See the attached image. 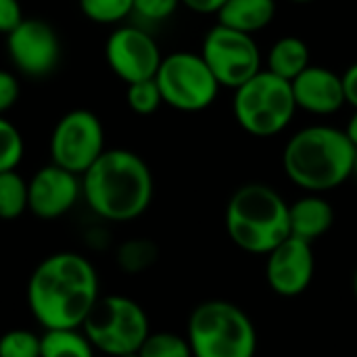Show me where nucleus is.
<instances>
[{
  "mask_svg": "<svg viewBox=\"0 0 357 357\" xmlns=\"http://www.w3.org/2000/svg\"><path fill=\"white\" fill-rule=\"evenodd\" d=\"M140 357H192L186 337L176 333H151L142 347L138 349Z\"/></svg>",
  "mask_w": 357,
  "mask_h": 357,
  "instance_id": "obj_22",
  "label": "nucleus"
},
{
  "mask_svg": "<svg viewBox=\"0 0 357 357\" xmlns=\"http://www.w3.org/2000/svg\"><path fill=\"white\" fill-rule=\"evenodd\" d=\"M121 357H140V356H138V351H136V354H126V356H121Z\"/></svg>",
  "mask_w": 357,
  "mask_h": 357,
  "instance_id": "obj_36",
  "label": "nucleus"
},
{
  "mask_svg": "<svg viewBox=\"0 0 357 357\" xmlns=\"http://www.w3.org/2000/svg\"><path fill=\"white\" fill-rule=\"evenodd\" d=\"M82 331L96 351L121 357L136 354L142 347L151 335V324L146 312L134 299L109 295L96 301L82 324Z\"/></svg>",
  "mask_w": 357,
  "mask_h": 357,
  "instance_id": "obj_7",
  "label": "nucleus"
},
{
  "mask_svg": "<svg viewBox=\"0 0 357 357\" xmlns=\"http://www.w3.org/2000/svg\"><path fill=\"white\" fill-rule=\"evenodd\" d=\"M82 195L79 176L50 163L27 182V209L40 220H56L71 211Z\"/></svg>",
  "mask_w": 357,
  "mask_h": 357,
  "instance_id": "obj_14",
  "label": "nucleus"
},
{
  "mask_svg": "<svg viewBox=\"0 0 357 357\" xmlns=\"http://www.w3.org/2000/svg\"><path fill=\"white\" fill-rule=\"evenodd\" d=\"M291 88L297 109L312 115H335L347 105L341 75L322 65H310L291 82Z\"/></svg>",
  "mask_w": 357,
  "mask_h": 357,
  "instance_id": "obj_15",
  "label": "nucleus"
},
{
  "mask_svg": "<svg viewBox=\"0 0 357 357\" xmlns=\"http://www.w3.org/2000/svg\"><path fill=\"white\" fill-rule=\"evenodd\" d=\"M180 0H134V13L151 23L167 21L176 15Z\"/></svg>",
  "mask_w": 357,
  "mask_h": 357,
  "instance_id": "obj_27",
  "label": "nucleus"
},
{
  "mask_svg": "<svg viewBox=\"0 0 357 357\" xmlns=\"http://www.w3.org/2000/svg\"><path fill=\"white\" fill-rule=\"evenodd\" d=\"M40 337L25 328H15L0 337V357H40Z\"/></svg>",
  "mask_w": 357,
  "mask_h": 357,
  "instance_id": "obj_26",
  "label": "nucleus"
},
{
  "mask_svg": "<svg viewBox=\"0 0 357 357\" xmlns=\"http://www.w3.org/2000/svg\"><path fill=\"white\" fill-rule=\"evenodd\" d=\"M105 59L109 69L130 86L153 79L159 71L163 54L149 31L134 25H123L107 38Z\"/></svg>",
  "mask_w": 357,
  "mask_h": 357,
  "instance_id": "obj_11",
  "label": "nucleus"
},
{
  "mask_svg": "<svg viewBox=\"0 0 357 357\" xmlns=\"http://www.w3.org/2000/svg\"><path fill=\"white\" fill-rule=\"evenodd\" d=\"M201 56L215 75L220 88L236 90L264 69V56L255 36L215 23L203 38Z\"/></svg>",
  "mask_w": 357,
  "mask_h": 357,
  "instance_id": "obj_9",
  "label": "nucleus"
},
{
  "mask_svg": "<svg viewBox=\"0 0 357 357\" xmlns=\"http://www.w3.org/2000/svg\"><path fill=\"white\" fill-rule=\"evenodd\" d=\"M82 13L94 23H119L134 13V0H79Z\"/></svg>",
  "mask_w": 357,
  "mask_h": 357,
  "instance_id": "obj_23",
  "label": "nucleus"
},
{
  "mask_svg": "<svg viewBox=\"0 0 357 357\" xmlns=\"http://www.w3.org/2000/svg\"><path fill=\"white\" fill-rule=\"evenodd\" d=\"M343 130H345L347 138L351 140V144L357 149V109H354V115L349 117V121H347V126Z\"/></svg>",
  "mask_w": 357,
  "mask_h": 357,
  "instance_id": "obj_32",
  "label": "nucleus"
},
{
  "mask_svg": "<svg viewBox=\"0 0 357 357\" xmlns=\"http://www.w3.org/2000/svg\"><path fill=\"white\" fill-rule=\"evenodd\" d=\"M354 295H356V301H357V270H356V274H354Z\"/></svg>",
  "mask_w": 357,
  "mask_h": 357,
  "instance_id": "obj_33",
  "label": "nucleus"
},
{
  "mask_svg": "<svg viewBox=\"0 0 357 357\" xmlns=\"http://www.w3.org/2000/svg\"><path fill=\"white\" fill-rule=\"evenodd\" d=\"M105 151V130L96 113L73 109L56 121L50 136V157L54 165L84 176Z\"/></svg>",
  "mask_w": 357,
  "mask_h": 357,
  "instance_id": "obj_10",
  "label": "nucleus"
},
{
  "mask_svg": "<svg viewBox=\"0 0 357 357\" xmlns=\"http://www.w3.org/2000/svg\"><path fill=\"white\" fill-rule=\"evenodd\" d=\"M180 2L197 15H218L228 0H180Z\"/></svg>",
  "mask_w": 357,
  "mask_h": 357,
  "instance_id": "obj_31",
  "label": "nucleus"
},
{
  "mask_svg": "<svg viewBox=\"0 0 357 357\" xmlns=\"http://www.w3.org/2000/svg\"><path fill=\"white\" fill-rule=\"evenodd\" d=\"M192 357H255L257 331L243 307L224 299L199 303L186 326Z\"/></svg>",
  "mask_w": 357,
  "mask_h": 357,
  "instance_id": "obj_5",
  "label": "nucleus"
},
{
  "mask_svg": "<svg viewBox=\"0 0 357 357\" xmlns=\"http://www.w3.org/2000/svg\"><path fill=\"white\" fill-rule=\"evenodd\" d=\"M155 182L146 161L128 149H107L82 176L90 211L107 222L140 218L153 201Z\"/></svg>",
  "mask_w": 357,
  "mask_h": 357,
  "instance_id": "obj_2",
  "label": "nucleus"
},
{
  "mask_svg": "<svg viewBox=\"0 0 357 357\" xmlns=\"http://www.w3.org/2000/svg\"><path fill=\"white\" fill-rule=\"evenodd\" d=\"M98 274L79 253L63 251L38 264L27 282V305L44 331L82 328L100 299Z\"/></svg>",
  "mask_w": 357,
  "mask_h": 357,
  "instance_id": "obj_1",
  "label": "nucleus"
},
{
  "mask_svg": "<svg viewBox=\"0 0 357 357\" xmlns=\"http://www.w3.org/2000/svg\"><path fill=\"white\" fill-rule=\"evenodd\" d=\"M316 274V255L312 243L289 236L266 255V282L274 295H303Z\"/></svg>",
  "mask_w": 357,
  "mask_h": 357,
  "instance_id": "obj_13",
  "label": "nucleus"
},
{
  "mask_svg": "<svg viewBox=\"0 0 357 357\" xmlns=\"http://www.w3.org/2000/svg\"><path fill=\"white\" fill-rule=\"evenodd\" d=\"M356 146L345 130L314 123L297 130L284 144V176L301 190L324 195L354 176Z\"/></svg>",
  "mask_w": 357,
  "mask_h": 357,
  "instance_id": "obj_3",
  "label": "nucleus"
},
{
  "mask_svg": "<svg viewBox=\"0 0 357 357\" xmlns=\"http://www.w3.org/2000/svg\"><path fill=\"white\" fill-rule=\"evenodd\" d=\"M115 259L121 272L136 276L155 266L159 259V249L151 238H128L117 247Z\"/></svg>",
  "mask_w": 357,
  "mask_h": 357,
  "instance_id": "obj_20",
  "label": "nucleus"
},
{
  "mask_svg": "<svg viewBox=\"0 0 357 357\" xmlns=\"http://www.w3.org/2000/svg\"><path fill=\"white\" fill-rule=\"evenodd\" d=\"M23 21L19 0H0V33L8 36Z\"/></svg>",
  "mask_w": 357,
  "mask_h": 357,
  "instance_id": "obj_29",
  "label": "nucleus"
},
{
  "mask_svg": "<svg viewBox=\"0 0 357 357\" xmlns=\"http://www.w3.org/2000/svg\"><path fill=\"white\" fill-rule=\"evenodd\" d=\"M27 211V182L13 172L0 174V220H15Z\"/></svg>",
  "mask_w": 357,
  "mask_h": 357,
  "instance_id": "obj_21",
  "label": "nucleus"
},
{
  "mask_svg": "<svg viewBox=\"0 0 357 357\" xmlns=\"http://www.w3.org/2000/svg\"><path fill=\"white\" fill-rule=\"evenodd\" d=\"M23 138L15 123L0 115V174L13 172L23 159Z\"/></svg>",
  "mask_w": 357,
  "mask_h": 357,
  "instance_id": "obj_25",
  "label": "nucleus"
},
{
  "mask_svg": "<svg viewBox=\"0 0 357 357\" xmlns=\"http://www.w3.org/2000/svg\"><path fill=\"white\" fill-rule=\"evenodd\" d=\"M40 357H94V347L82 328L44 331Z\"/></svg>",
  "mask_w": 357,
  "mask_h": 357,
  "instance_id": "obj_19",
  "label": "nucleus"
},
{
  "mask_svg": "<svg viewBox=\"0 0 357 357\" xmlns=\"http://www.w3.org/2000/svg\"><path fill=\"white\" fill-rule=\"evenodd\" d=\"M291 236L312 243L322 238L335 224V209L324 195L305 192L301 199L291 203Z\"/></svg>",
  "mask_w": 357,
  "mask_h": 357,
  "instance_id": "obj_16",
  "label": "nucleus"
},
{
  "mask_svg": "<svg viewBox=\"0 0 357 357\" xmlns=\"http://www.w3.org/2000/svg\"><path fill=\"white\" fill-rule=\"evenodd\" d=\"M126 100H128V107L136 115H153L163 105V96H161V90H159L155 77L130 84L128 92H126Z\"/></svg>",
  "mask_w": 357,
  "mask_h": 357,
  "instance_id": "obj_24",
  "label": "nucleus"
},
{
  "mask_svg": "<svg viewBox=\"0 0 357 357\" xmlns=\"http://www.w3.org/2000/svg\"><path fill=\"white\" fill-rule=\"evenodd\" d=\"M354 176L357 178V151H356V163H354Z\"/></svg>",
  "mask_w": 357,
  "mask_h": 357,
  "instance_id": "obj_35",
  "label": "nucleus"
},
{
  "mask_svg": "<svg viewBox=\"0 0 357 357\" xmlns=\"http://www.w3.org/2000/svg\"><path fill=\"white\" fill-rule=\"evenodd\" d=\"M291 2H295V4H310V2H316V0H291Z\"/></svg>",
  "mask_w": 357,
  "mask_h": 357,
  "instance_id": "obj_34",
  "label": "nucleus"
},
{
  "mask_svg": "<svg viewBox=\"0 0 357 357\" xmlns=\"http://www.w3.org/2000/svg\"><path fill=\"white\" fill-rule=\"evenodd\" d=\"M287 199L264 182L236 188L226 207V232L245 253L268 255L291 236Z\"/></svg>",
  "mask_w": 357,
  "mask_h": 357,
  "instance_id": "obj_4",
  "label": "nucleus"
},
{
  "mask_svg": "<svg viewBox=\"0 0 357 357\" xmlns=\"http://www.w3.org/2000/svg\"><path fill=\"white\" fill-rule=\"evenodd\" d=\"M155 82L161 90L163 105L182 113L205 111L220 94V84L201 52L178 50L163 56Z\"/></svg>",
  "mask_w": 357,
  "mask_h": 357,
  "instance_id": "obj_8",
  "label": "nucleus"
},
{
  "mask_svg": "<svg viewBox=\"0 0 357 357\" xmlns=\"http://www.w3.org/2000/svg\"><path fill=\"white\" fill-rule=\"evenodd\" d=\"M341 79H343V90H345L347 105H351L354 109H357V61L345 69Z\"/></svg>",
  "mask_w": 357,
  "mask_h": 357,
  "instance_id": "obj_30",
  "label": "nucleus"
},
{
  "mask_svg": "<svg viewBox=\"0 0 357 357\" xmlns=\"http://www.w3.org/2000/svg\"><path fill=\"white\" fill-rule=\"evenodd\" d=\"M310 65H312V52L307 42L297 36H282L270 46L264 69L287 82H293Z\"/></svg>",
  "mask_w": 357,
  "mask_h": 357,
  "instance_id": "obj_18",
  "label": "nucleus"
},
{
  "mask_svg": "<svg viewBox=\"0 0 357 357\" xmlns=\"http://www.w3.org/2000/svg\"><path fill=\"white\" fill-rule=\"evenodd\" d=\"M218 23L255 36L276 17V0H228L215 15Z\"/></svg>",
  "mask_w": 357,
  "mask_h": 357,
  "instance_id": "obj_17",
  "label": "nucleus"
},
{
  "mask_svg": "<svg viewBox=\"0 0 357 357\" xmlns=\"http://www.w3.org/2000/svg\"><path fill=\"white\" fill-rule=\"evenodd\" d=\"M291 82L261 69L249 82L234 90L232 115L243 132L255 138L282 134L297 113Z\"/></svg>",
  "mask_w": 357,
  "mask_h": 357,
  "instance_id": "obj_6",
  "label": "nucleus"
},
{
  "mask_svg": "<svg viewBox=\"0 0 357 357\" xmlns=\"http://www.w3.org/2000/svg\"><path fill=\"white\" fill-rule=\"evenodd\" d=\"M19 98V82L10 71L0 69V115L6 113Z\"/></svg>",
  "mask_w": 357,
  "mask_h": 357,
  "instance_id": "obj_28",
  "label": "nucleus"
},
{
  "mask_svg": "<svg viewBox=\"0 0 357 357\" xmlns=\"http://www.w3.org/2000/svg\"><path fill=\"white\" fill-rule=\"evenodd\" d=\"M6 52L13 65L27 77H44L61 59V42L52 25L42 19H23L6 36Z\"/></svg>",
  "mask_w": 357,
  "mask_h": 357,
  "instance_id": "obj_12",
  "label": "nucleus"
}]
</instances>
